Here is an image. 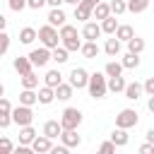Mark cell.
I'll list each match as a JSON object with an SVG mask.
<instances>
[{
    "label": "cell",
    "mask_w": 154,
    "mask_h": 154,
    "mask_svg": "<svg viewBox=\"0 0 154 154\" xmlns=\"http://www.w3.org/2000/svg\"><path fill=\"white\" fill-rule=\"evenodd\" d=\"M10 111H12V103L2 96V99H0V116H10Z\"/></svg>",
    "instance_id": "cell-42"
},
{
    "label": "cell",
    "mask_w": 154,
    "mask_h": 154,
    "mask_svg": "<svg viewBox=\"0 0 154 154\" xmlns=\"http://www.w3.org/2000/svg\"><path fill=\"white\" fill-rule=\"evenodd\" d=\"M22 87L24 89H36L38 87V75L31 70V72H26V75H22Z\"/></svg>",
    "instance_id": "cell-34"
},
{
    "label": "cell",
    "mask_w": 154,
    "mask_h": 154,
    "mask_svg": "<svg viewBox=\"0 0 154 154\" xmlns=\"http://www.w3.org/2000/svg\"><path fill=\"white\" fill-rule=\"evenodd\" d=\"M137 123H140V116H137L135 108H123V111L116 116V128H120V130H130V128H135Z\"/></svg>",
    "instance_id": "cell-6"
},
{
    "label": "cell",
    "mask_w": 154,
    "mask_h": 154,
    "mask_svg": "<svg viewBox=\"0 0 154 154\" xmlns=\"http://www.w3.org/2000/svg\"><path fill=\"white\" fill-rule=\"evenodd\" d=\"M12 154H34V152H31V147L19 144V147H14V149H12Z\"/></svg>",
    "instance_id": "cell-46"
},
{
    "label": "cell",
    "mask_w": 154,
    "mask_h": 154,
    "mask_svg": "<svg viewBox=\"0 0 154 154\" xmlns=\"http://www.w3.org/2000/svg\"><path fill=\"white\" fill-rule=\"evenodd\" d=\"M46 5H48L51 10H55V7H60V5H63V0H46Z\"/></svg>",
    "instance_id": "cell-49"
},
{
    "label": "cell",
    "mask_w": 154,
    "mask_h": 154,
    "mask_svg": "<svg viewBox=\"0 0 154 154\" xmlns=\"http://www.w3.org/2000/svg\"><path fill=\"white\" fill-rule=\"evenodd\" d=\"M48 154H70V149L63 147V144H53V147L48 149Z\"/></svg>",
    "instance_id": "cell-43"
},
{
    "label": "cell",
    "mask_w": 154,
    "mask_h": 154,
    "mask_svg": "<svg viewBox=\"0 0 154 154\" xmlns=\"http://www.w3.org/2000/svg\"><path fill=\"white\" fill-rule=\"evenodd\" d=\"M113 147H125L128 142H130V135H128V130H120V128H116L113 132H111V140H108Z\"/></svg>",
    "instance_id": "cell-14"
},
{
    "label": "cell",
    "mask_w": 154,
    "mask_h": 154,
    "mask_svg": "<svg viewBox=\"0 0 154 154\" xmlns=\"http://www.w3.org/2000/svg\"><path fill=\"white\" fill-rule=\"evenodd\" d=\"M120 65H123V70H135V67L140 65V55L125 53V55H123V60H120Z\"/></svg>",
    "instance_id": "cell-35"
},
{
    "label": "cell",
    "mask_w": 154,
    "mask_h": 154,
    "mask_svg": "<svg viewBox=\"0 0 154 154\" xmlns=\"http://www.w3.org/2000/svg\"><path fill=\"white\" fill-rule=\"evenodd\" d=\"M46 5V0H26V7H31V10H41Z\"/></svg>",
    "instance_id": "cell-44"
},
{
    "label": "cell",
    "mask_w": 154,
    "mask_h": 154,
    "mask_svg": "<svg viewBox=\"0 0 154 154\" xmlns=\"http://www.w3.org/2000/svg\"><path fill=\"white\" fill-rule=\"evenodd\" d=\"M36 103V91L34 89H22V94H19V106H34Z\"/></svg>",
    "instance_id": "cell-32"
},
{
    "label": "cell",
    "mask_w": 154,
    "mask_h": 154,
    "mask_svg": "<svg viewBox=\"0 0 154 154\" xmlns=\"http://www.w3.org/2000/svg\"><path fill=\"white\" fill-rule=\"evenodd\" d=\"M144 48H147V43H144V38H140V36H132V38L128 41V53H132V55H140Z\"/></svg>",
    "instance_id": "cell-28"
},
{
    "label": "cell",
    "mask_w": 154,
    "mask_h": 154,
    "mask_svg": "<svg viewBox=\"0 0 154 154\" xmlns=\"http://www.w3.org/2000/svg\"><path fill=\"white\" fill-rule=\"evenodd\" d=\"M103 75H106V79L108 77H123V65L118 60H108L106 67H103Z\"/></svg>",
    "instance_id": "cell-24"
},
{
    "label": "cell",
    "mask_w": 154,
    "mask_h": 154,
    "mask_svg": "<svg viewBox=\"0 0 154 154\" xmlns=\"http://www.w3.org/2000/svg\"><path fill=\"white\" fill-rule=\"evenodd\" d=\"M63 2H67V5H72V7H77V5L82 2V0H63Z\"/></svg>",
    "instance_id": "cell-52"
},
{
    "label": "cell",
    "mask_w": 154,
    "mask_h": 154,
    "mask_svg": "<svg viewBox=\"0 0 154 154\" xmlns=\"http://www.w3.org/2000/svg\"><path fill=\"white\" fill-rule=\"evenodd\" d=\"M7 7H10L12 12H22V10L26 7V0H7Z\"/></svg>",
    "instance_id": "cell-41"
},
{
    "label": "cell",
    "mask_w": 154,
    "mask_h": 154,
    "mask_svg": "<svg viewBox=\"0 0 154 154\" xmlns=\"http://www.w3.org/2000/svg\"><path fill=\"white\" fill-rule=\"evenodd\" d=\"M75 19H79V22H89L91 19V5H87L84 0L75 7Z\"/></svg>",
    "instance_id": "cell-22"
},
{
    "label": "cell",
    "mask_w": 154,
    "mask_h": 154,
    "mask_svg": "<svg viewBox=\"0 0 154 154\" xmlns=\"http://www.w3.org/2000/svg\"><path fill=\"white\" fill-rule=\"evenodd\" d=\"M58 123H60L63 130H77V128L82 125V111L67 106V108L60 113V120H58Z\"/></svg>",
    "instance_id": "cell-4"
},
{
    "label": "cell",
    "mask_w": 154,
    "mask_h": 154,
    "mask_svg": "<svg viewBox=\"0 0 154 154\" xmlns=\"http://www.w3.org/2000/svg\"><path fill=\"white\" fill-rule=\"evenodd\" d=\"M147 7H149V0H125V12L142 14Z\"/></svg>",
    "instance_id": "cell-18"
},
{
    "label": "cell",
    "mask_w": 154,
    "mask_h": 154,
    "mask_svg": "<svg viewBox=\"0 0 154 154\" xmlns=\"http://www.w3.org/2000/svg\"><path fill=\"white\" fill-rule=\"evenodd\" d=\"M12 67H14V70H17V72H19V77H22V75H26V72H31V70H34V67H31V63H29V58H26V55H17V58H14V60H12Z\"/></svg>",
    "instance_id": "cell-16"
},
{
    "label": "cell",
    "mask_w": 154,
    "mask_h": 154,
    "mask_svg": "<svg viewBox=\"0 0 154 154\" xmlns=\"http://www.w3.org/2000/svg\"><path fill=\"white\" fill-rule=\"evenodd\" d=\"M120 48H123V46H120V41H118V38H113V36H111V38H106V43H103V53H106V55H111V58H116V55L120 53Z\"/></svg>",
    "instance_id": "cell-29"
},
{
    "label": "cell",
    "mask_w": 154,
    "mask_h": 154,
    "mask_svg": "<svg viewBox=\"0 0 154 154\" xmlns=\"http://www.w3.org/2000/svg\"><path fill=\"white\" fill-rule=\"evenodd\" d=\"M99 29H101V34H108V36H113V34H116V29H118V19H116V17L111 14V17L101 19Z\"/></svg>",
    "instance_id": "cell-23"
},
{
    "label": "cell",
    "mask_w": 154,
    "mask_h": 154,
    "mask_svg": "<svg viewBox=\"0 0 154 154\" xmlns=\"http://www.w3.org/2000/svg\"><path fill=\"white\" fill-rule=\"evenodd\" d=\"M7 51H10V36H7V31H0V58Z\"/></svg>",
    "instance_id": "cell-38"
},
{
    "label": "cell",
    "mask_w": 154,
    "mask_h": 154,
    "mask_svg": "<svg viewBox=\"0 0 154 154\" xmlns=\"http://www.w3.org/2000/svg\"><path fill=\"white\" fill-rule=\"evenodd\" d=\"M99 51H101V48H99V43H96V41H84V43L79 46V53H82L84 58H89V60H91V58H96V55H99Z\"/></svg>",
    "instance_id": "cell-19"
},
{
    "label": "cell",
    "mask_w": 154,
    "mask_h": 154,
    "mask_svg": "<svg viewBox=\"0 0 154 154\" xmlns=\"http://www.w3.org/2000/svg\"><path fill=\"white\" fill-rule=\"evenodd\" d=\"M29 147H31V152H34V154H48V149L53 147V142H51L48 137H43V135H36V137H34V142H31Z\"/></svg>",
    "instance_id": "cell-11"
},
{
    "label": "cell",
    "mask_w": 154,
    "mask_h": 154,
    "mask_svg": "<svg viewBox=\"0 0 154 154\" xmlns=\"http://www.w3.org/2000/svg\"><path fill=\"white\" fill-rule=\"evenodd\" d=\"M108 10H111V14H123L125 12V0H111Z\"/></svg>",
    "instance_id": "cell-36"
},
{
    "label": "cell",
    "mask_w": 154,
    "mask_h": 154,
    "mask_svg": "<svg viewBox=\"0 0 154 154\" xmlns=\"http://www.w3.org/2000/svg\"><path fill=\"white\" fill-rule=\"evenodd\" d=\"M36 38H38V41H41V46H43V48H48V51H53V48H58V46H60L58 29H53V26H48V24L38 26V31H36Z\"/></svg>",
    "instance_id": "cell-3"
},
{
    "label": "cell",
    "mask_w": 154,
    "mask_h": 154,
    "mask_svg": "<svg viewBox=\"0 0 154 154\" xmlns=\"http://www.w3.org/2000/svg\"><path fill=\"white\" fill-rule=\"evenodd\" d=\"M60 142H63V147L75 149V147L82 144V137L77 135V130H63V132H60Z\"/></svg>",
    "instance_id": "cell-10"
},
{
    "label": "cell",
    "mask_w": 154,
    "mask_h": 154,
    "mask_svg": "<svg viewBox=\"0 0 154 154\" xmlns=\"http://www.w3.org/2000/svg\"><path fill=\"white\" fill-rule=\"evenodd\" d=\"M142 94L154 96V77H147V79H144V84H142Z\"/></svg>",
    "instance_id": "cell-39"
},
{
    "label": "cell",
    "mask_w": 154,
    "mask_h": 154,
    "mask_svg": "<svg viewBox=\"0 0 154 154\" xmlns=\"http://www.w3.org/2000/svg\"><path fill=\"white\" fill-rule=\"evenodd\" d=\"M87 79H89V72L84 67H72L70 70V87L72 89H87Z\"/></svg>",
    "instance_id": "cell-8"
},
{
    "label": "cell",
    "mask_w": 154,
    "mask_h": 154,
    "mask_svg": "<svg viewBox=\"0 0 154 154\" xmlns=\"http://www.w3.org/2000/svg\"><path fill=\"white\" fill-rule=\"evenodd\" d=\"M34 137H36V130H34L31 125H24V128H19V144L29 147V144L34 142Z\"/></svg>",
    "instance_id": "cell-26"
},
{
    "label": "cell",
    "mask_w": 154,
    "mask_h": 154,
    "mask_svg": "<svg viewBox=\"0 0 154 154\" xmlns=\"http://www.w3.org/2000/svg\"><path fill=\"white\" fill-rule=\"evenodd\" d=\"M99 36H101L99 24H96V22H84V26H82V38H84V41H96Z\"/></svg>",
    "instance_id": "cell-13"
},
{
    "label": "cell",
    "mask_w": 154,
    "mask_h": 154,
    "mask_svg": "<svg viewBox=\"0 0 154 154\" xmlns=\"http://www.w3.org/2000/svg\"><path fill=\"white\" fill-rule=\"evenodd\" d=\"M137 152H140V154H154V144H147V142H144V144H140Z\"/></svg>",
    "instance_id": "cell-45"
},
{
    "label": "cell",
    "mask_w": 154,
    "mask_h": 154,
    "mask_svg": "<svg viewBox=\"0 0 154 154\" xmlns=\"http://www.w3.org/2000/svg\"><path fill=\"white\" fill-rule=\"evenodd\" d=\"M5 26H7V19H5V14H0V31H5Z\"/></svg>",
    "instance_id": "cell-50"
},
{
    "label": "cell",
    "mask_w": 154,
    "mask_h": 154,
    "mask_svg": "<svg viewBox=\"0 0 154 154\" xmlns=\"http://www.w3.org/2000/svg\"><path fill=\"white\" fill-rule=\"evenodd\" d=\"M123 94H125L128 101H137V99L142 96V84H140V82H130V84H125Z\"/></svg>",
    "instance_id": "cell-17"
},
{
    "label": "cell",
    "mask_w": 154,
    "mask_h": 154,
    "mask_svg": "<svg viewBox=\"0 0 154 154\" xmlns=\"http://www.w3.org/2000/svg\"><path fill=\"white\" fill-rule=\"evenodd\" d=\"M96 154H116V147L106 140V142H101L99 144V149H96Z\"/></svg>",
    "instance_id": "cell-40"
},
{
    "label": "cell",
    "mask_w": 154,
    "mask_h": 154,
    "mask_svg": "<svg viewBox=\"0 0 154 154\" xmlns=\"http://www.w3.org/2000/svg\"><path fill=\"white\" fill-rule=\"evenodd\" d=\"M2 96H5V84L0 82V99H2Z\"/></svg>",
    "instance_id": "cell-54"
},
{
    "label": "cell",
    "mask_w": 154,
    "mask_h": 154,
    "mask_svg": "<svg viewBox=\"0 0 154 154\" xmlns=\"http://www.w3.org/2000/svg\"><path fill=\"white\" fill-rule=\"evenodd\" d=\"M147 108L154 113V96H149V101H147Z\"/></svg>",
    "instance_id": "cell-51"
},
{
    "label": "cell",
    "mask_w": 154,
    "mask_h": 154,
    "mask_svg": "<svg viewBox=\"0 0 154 154\" xmlns=\"http://www.w3.org/2000/svg\"><path fill=\"white\" fill-rule=\"evenodd\" d=\"M51 60H55L58 65H63V63H67V60H70V53H67L63 46H58V48H53V51H51Z\"/></svg>",
    "instance_id": "cell-33"
},
{
    "label": "cell",
    "mask_w": 154,
    "mask_h": 154,
    "mask_svg": "<svg viewBox=\"0 0 154 154\" xmlns=\"http://www.w3.org/2000/svg\"><path fill=\"white\" fill-rule=\"evenodd\" d=\"M106 17H111V10H108V2H99V5H94L91 7V19H106Z\"/></svg>",
    "instance_id": "cell-27"
},
{
    "label": "cell",
    "mask_w": 154,
    "mask_h": 154,
    "mask_svg": "<svg viewBox=\"0 0 154 154\" xmlns=\"http://www.w3.org/2000/svg\"><path fill=\"white\" fill-rule=\"evenodd\" d=\"M63 24H67V14H65V10H63V7H55V10H51V12H48V26H53V29H60Z\"/></svg>",
    "instance_id": "cell-9"
},
{
    "label": "cell",
    "mask_w": 154,
    "mask_h": 154,
    "mask_svg": "<svg viewBox=\"0 0 154 154\" xmlns=\"http://www.w3.org/2000/svg\"><path fill=\"white\" fill-rule=\"evenodd\" d=\"M84 2H87V5H91V7H94V5H99V2H103V0H84Z\"/></svg>",
    "instance_id": "cell-53"
},
{
    "label": "cell",
    "mask_w": 154,
    "mask_h": 154,
    "mask_svg": "<svg viewBox=\"0 0 154 154\" xmlns=\"http://www.w3.org/2000/svg\"><path fill=\"white\" fill-rule=\"evenodd\" d=\"M53 101H55V94H53V89H51V87H41V89L36 91V103L48 106V103H53Z\"/></svg>",
    "instance_id": "cell-21"
},
{
    "label": "cell",
    "mask_w": 154,
    "mask_h": 154,
    "mask_svg": "<svg viewBox=\"0 0 154 154\" xmlns=\"http://www.w3.org/2000/svg\"><path fill=\"white\" fill-rule=\"evenodd\" d=\"M72 91H75V89H72L70 84H65V82H60V84L53 89V94H55L58 101H70V99H72Z\"/></svg>",
    "instance_id": "cell-20"
},
{
    "label": "cell",
    "mask_w": 154,
    "mask_h": 154,
    "mask_svg": "<svg viewBox=\"0 0 154 154\" xmlns=\"http://www.w3.org/2000/svg\"><path fill=\"white\" fill-rule=\"evenodd\" d=\"M10 118H12L14 125L24 128V125H31V123H34V111H31L29 106H12Z\"/></svg>",
    "instance_id": "cell-5"
},
{
    "label": "cell",
    "mask_w": 154,
    "mask_h": 154,
    "mask_svg": "<svg viewBox=\"0 0 154 154\" xmlns=\"http://www.w3.org/2000/svg\"><path fill=\"white\" fill-rule=\"evenodd\" d=\"M87 89H89V96L91 99H103L106 96V75L103 72H91L89 79H87Z\"/></svg>",
    "instance_id": "cell-2"
},
{
    "label": "cell",
    "mask_w": 154,
    "mask_h": 154,
    "mask_svg": "<svg viewBox=\"0 0 154 154\" xmlns=\"http://www.w3.org/2000/svg\"><path fill=\"white\" fill-rule=\"evenodd\" d=\"M60 132H63V128H60V123H58V120H46V123H43V132H41V135H43V137H48L51 142H53V140H58V137H60Z\"/></svg>",
    "instance_id": "cell-12"
},
{
    "label": "cell",
    "mask_w": 154,
    "mask_h": 154,
    "mask_svg": "<svg viewBox=\"0 0 154 154\" xmlns=\"http://www.w3.org/2000/svg\"><path fill=\"white\" fill-rule=\"evenodd\" d=\"M12 149H14L12 140L10 137H0V154H12Z\"/></svg>",
    "instance_id": "cell-37"
},
{
    "label": "cell",
    "mask_w": 154,
    "mask_h": 154,
    "mask_svg": "<svg viewBox=\"0 0 154 154\" xmlns=\"http://www.w3.org/2000/svg\"><path fill=\"white\" fill-rule=\"evenodd\" d=\"M26 58H29L31 67H46V65H48V60H51V51L41 46V48H34Z\"/></svg>",
    "instance_id": "cell-7"
},
{
    "label": "cell",
    "mask_w": 154,
    "mask_h": 154,
    "mask_svg": "<svg viewBox=\"0 0 154 154\" xmlns=\"http://www.w3.org/2000/svg\"><path fill=\"white\" fill-rule=\"evenodd\" d=\"M58 38H60V46H63L67 53H75V51H79V46H82V38H79V34H77V26H72V24H63L60 31H58Z\"/></svg>",
    "instance_id": "cell-1"
},
{
    "label": "cell",
    "mask_w": 154,
    "mask_h": 154,
    "mask_svg": "<svg viewBox=\"0 0 154 154\" xmlns=\"http://www.w3.org/2000/svg\"><path fill=\"white\" fill-rule=\"evenodd\" d=\"M19 41H22L24 46H31V43L36 41V29H34V26H24V29H19Z\"/></svg>",
    "instance_id": "cell-30"
},
{
    "label": "cell",
    "mask_w": 154,
    "mask_h": 154,
    "mask_svg": "<svg viewBox=\"0 0 154 154\" xmlns=\"http://www.w3.org/2000/svg\"><path fill=\"white\" fill-rule=\"evenodd\" d=\"M60 82H63L60 70H48V72H46V77H43V87H51V89H55Z\"/></svg>",
    "instance_id": "cell-25"
},
{
    "label": "cell",
    "mask_w": 154,
    "mask_h": 154,
    "mask_svg": "<svg viewBox=\"0 0 154 154\" xmlns=\"http://www.w3.org/2000/svg\"><path fill=\"white\" fill-rule=\"evenodd\" d=\"M10 125H12V118H10V116H0V128L5 130V128H10Z\"/></svg>",
    "instance_id": "cell-47"
},
{
    "label": "cell",
    "mask_w": 154,
    "mask_h": 154,
    "mask_svg": "<svg viewBox=\"0 0 154 154\" xmlns=\"http://www.w3.org/2000/svg\"><path fill=\"white\" fill-rule=\"evenodd\" d=\"M132 36H135V29H132L130 24H118V29H116V34H113V38H118L120 43H123V41L128 43Z\"/></svg>",
    "instance_id": "cell-15"
},
{
    "label": "cell",
    "mask_w": 154,
    "mask_h": 154,
    "mask_svg": "<svg viewBox=\"0 0 154 154\" xmlns=\"http://www.w3.org/2000/svg\"><path fill=\"white\" fill-rule=\"evenodd\" d=\"M125 84H128V82H125L123 77H108V79H106V89H108V91H113V94L123 91V89H125Z\"/></svg>",
    "instance_id": "cell-31"
},
{
    "label": "cell",
    "mask_w": 154,
    "mask_h": 154,
    "mask_svg": "<svg viewBox=\"0 0 154 154\" xmlns=\"http://www.w3.org/2000/svg\"><path fill=\"white\" fill-rule=\"evenodd\" d=\"M144 142H147V144H154V128H149V130H147V135H144Z\"/></svg>",
    "instance_id": "cell-48"
}]
</instances>
